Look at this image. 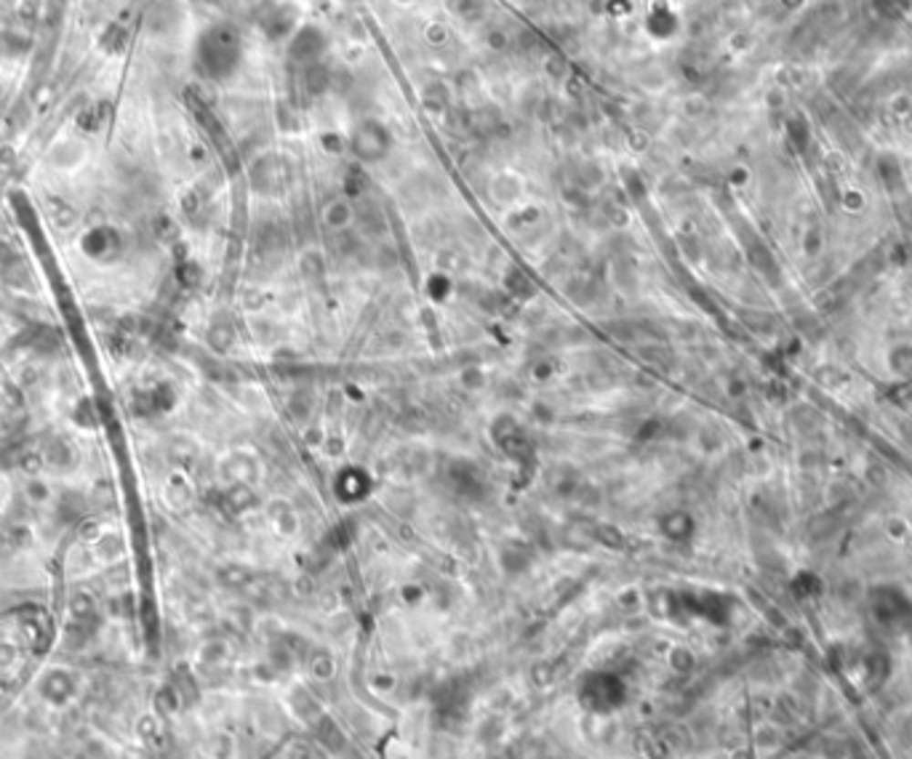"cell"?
I'll return each instance as SVG.
<instances>
[{
    "mask_svg": "<svg viewBox=\"0 0 912 759\" xmlns=\"http://www.w3.org/2000/svg\"><path fill=\"white\" fill-rule=\"evenodd\" d=\"M201 62L209 75H224L238 62V33L233 27H213L203 35L201 43Z\"/></svg>",
    "mask_w": 912,
    "mask_h": 759,
    "instance_id": "cell-1",
    "label": "cell"
},
{
    "mask_svg": "<svg viewBox=\"0 0 912 759\" xmlns=\"http://www.w3.org/2000/svg\"><path fill=\"white\" fill-rule=\"evenodd\" d=\"M80 695V677L67 666H51L37 677V698L51 709H65Z\"/></svg>",
    "mask_w": 912,
    "mask_h": 759,
    "instance_id": "cell-2",
    "label": "cell"
},
{
    "mask_svg": "<svg viewBox=\"0 0 912 759\" xmlns=\"http://www.w3.org/2000/svg\"><path fill=\"white\" fill-rule=\"evenodd\" d=\"M83 248L88 251V256H105L102 251H109V248H115V230H109V227H97V230H91L88 235H86V241H83Z\"/></svg>",
    "mask_w": 912,
    "mask_h": 759,
    "instance_id": "cell-3",
    "label": "cell"
}]
</instances>
